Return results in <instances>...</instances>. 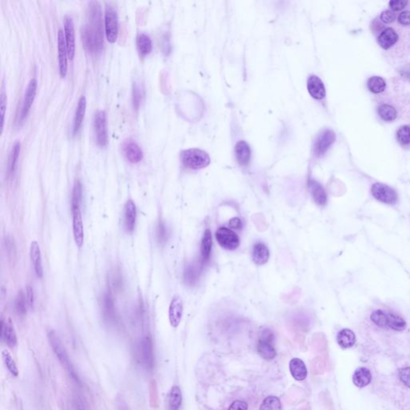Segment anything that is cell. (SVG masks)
I'll list each match as a JSON object with an SVG mask.
<instances>
[{"instance_id": "1", "label": "cell", "mask_w": 410, "mask_h": 410, "mask_svg": "<svg viewBox=\"0 0 410 410\" xmlns=\"http://www.w3.org/2000/svg\"><path fill=\"white\" fill-rule=\"evenodd\" d=\"M82 41L87 51L92 54L101 52L103 47V28L101 5L89 2L87 10L86 23L83 26Z\"/></svg>"}, {"instance_id": "2", "label": "cell", "mask_w": 410, "mask_h": 410, "mask_svg": "<svg viewBox=\"0 0 410 410\" xmlns=\"http://www.w3.org/2000/svg\"><path fill=\"white\" fill-rule=\"evenodd\" d=\"M47 337H48V341H49L51 349L56 355L58 361H60L62 366L67 370L71 378L74 380L75 382L80 384L78 373L76 372L74 365H72L68 351L62 342L61 339L57 334V332L51 329L47 332Z\"/></svg>"}, {"instance_id": "3", "label": "cell", "mask_w": 410, "mask_h": 410, "mask_svg": "<svg viewBox=\"0 0 410 410\" xmlns=\"http://www.w3.org/2000/svg\"><path fill=\"white\" fill-rule=\"evenodd\" d=\"M181 158L183 165L185 168H190L193 170L206 168L210 164L208 154L198 148H191L183 151Z\"/></svg>"}, {"instance_id": "4", "label": "cell", "mask_w": 410, "mask_h": 410, "mask_svg": "<svg viewBox=\"0 0 410 410\" xmlns=\"http://www.w3.org/2000/svg\"><path fill=\"white\" fill-rule=\"evenodd\" d=\"M274 335L269 329H265L261 332V336L257 343V352L263 359L271 361L277 356V350L273 345Z\"/></svg>"}, {"instance_id": "5", "label": "cell", "mask_w": 410, "mask_h": 410, "mask_svg": "<svg viewBox=\"0 0 410 410\" xmlns=\"http://www.w3.org/2000/svg\"><path fill=\"white\" fill-rule=\"evenodd\" d=\"M104 27L107 41L111 43H115L119 33L118 15L115 9L108 3H107L105 8Z\"/></svg>"}, {"instance_id": "6", "label": "cell", "mask_w": 410, "mask_h": 410, "mask_svg": "<svg viewBox=\"0 0 410 410\" xmlns=\"http://www.w3.org/2000/svg\"><path fill=\"white\" fill-rule=\"evenodd\" d=\"M94 131L97 144L101 148H104L108 143L107 117L103 111H98L94 116Z\"/></svg>"}, {"instance_id": "7", "label": "cell", "mask_w": 410, "mask_h": 410, "mask_svg": "<svg viewBox=\"0 0 410 410\" xmlns=\"http://www.w3.org/2000/svg\"><path fill=\"white\" fill-rule=\"evenodd\" d=\"M140 361L143 367L151 371L155 366V353L152 338L149 336H145L140 340L139 345Z\"/></svg>"}, {"instance_id": "8", "label": "cell", "mask_w": 410, "mask_h": 410, "mask_svg": "<svg viewBox=\"0 0 410 410\" xmlns=\"http://www.w3.org/2000/svg\"><path fill=\"white\" fill-rule=\"evenodd\" d=\"M215 238L219 245L227 250H235L240 246V238L229 228L222 227L217 230Z\"/></svg>"}, {"instance_id": "9", "label": "cell", "mask_w": 410, "mask_h": 410, "mask_svg": "<svg viewBox=\"0 0 410 410\" xmlns=\"http://www.w3.org/2000/svg\"><path fill=\"white\" fill-rule=\"evenodd\" d=\"M372 194L378 201L388 205H394L398 201L396 191L382 183H376L372 187Z\"/></svg>"}, {"instance_id": "10", "label": "cell", "mask_w": 410, "mask_h": 410, "mask_svg": "<svg viewBox=\"0 0 410 410\" xmlns=\"http://www.w3.org/2000/svg\"><path fill=\"white\" fill-rule=\"evenodd\" d=\"M64 36L66 45L68 49V58L73 60L76 52V37H75L74 22L72 17L66 15L64 17Z\"/></svg>"}, {"instance_id": "11", "label": "cell", "mask_w": 410, "mask_h": 410, "mask_svg": "<svg viewBox=\"0 0 410 410\" xmlns=\"http://www.w3.org/2000/svg\"><path fill=\"white\" fill-rule=\"evenodd\" d=\"M336 135L332 130L327 129L320 133L314 145V152L316 156H321L326 153L327 151L334 143Z\"/></svg>"}, {"instance_id": "12", "label": "cell", "mask_w": 410, "mask_h": 410, "mask_svg": "<svg viewBox=\"0 0 410 410\" xmlns=\"http://www.w3.org/2000/svg\"><path fill=\"white\" fill-rule=\"evenodd\" d=\"M122 150L126 159L132 164H137L143 160V151L134 140L130 139L124 140L122 144Z\"/></svg>"}, {"instance_id": "13", "label": "cell", "mask_w": 410, "mask_h": 410, "mask_svg": "<svg viewBox=\"0 0 410 410\" xmlns=\"http://www.w3.org/2000/svg\"><path fill=\"white\" fill-rule=\"evenodd\" d=\"M58 52H59V67L62 78H65L68 72V49L66 45L65 36L63 30L58 32Z\"/></svg>"}, {"instance_id": "14", "label": "cell", "mask_w": 410, "mask_h": 410, "mask_svg": "<svg viewBox=\"0 0 410 410\" xmlns=\"http://www.w3.org/2000/svg\"><path fill=\"white\" fill-rule=\"evenodd\" d=\"M37 80L36 79H32L29 82L26 92H25L24 98H23V106H22V111H21L20 119L23 120L25 118H27L29 111L31 110V105L35 101V96L37 93Z\"/></svg>"}, {"instance_id": "15", "label": "cell", "mask_w": 410, "mask_h": 410, "mask_svg": "<svg viewBox=\"0 0 410 410\" xmlns=\"http://www.w3.org/2000/svg\"><path fill=\"white\" fill-rule=\"evenodd\" d=\"M184 304L180 297H175L171 302L168 310V317L171 325L173 328H177L181 323L182 319Z\"/></svg>"}, {"instance_id": "16", "label": "cell", "mask_w": 410, "mask_h": 410, "mask_svg": "<svg viewBox=\"0 0 410 410\" xmlns=\"http://www.w3.org/2000/svg\"><path fill=\"white\" fill-rule=\"evenodd\" d=\"M72 226L75 242L79 248H81L84 244V230L80 209L72 211Z\"/></svg>"}, {"instance_id": "17", "label": "cell", "mask_w": 410, "mask_h": 410, "mask_svg": "<svg viewBox=\"0 0 410 410\" xmlns=\"http://www.w3.org/2000/svg\"><path fill=\"white\" fill-rule=\"evenodd\" d=\"M102 312L104 320L112 324L116 321V312L112 295L110 292L105 293L102 298Z\"/></svg>"}, {"instance_id": "18", "label": "cell", "mask_w": 410, "mask_h": 410, "mask_svg": "<svg viewBox=\"0 0 410 410\" xmlns=\"http://www.w3.org/2000/svg\"><path fill=\"white\" fill-rule=\"evenodd\" d=\"M307 89L310 96L316 100H322L326 95L324 84L322 80L316 76H310L308 78Z\"/></svg>"}, {"instance_id": "19", "label": "cell", "mask_w": 410, "mask_h": 410, "mask_svg": "<svg viewBox=\"0 0 410 410\" xmlns=\"http://www.w3.org/2000/svg\"><path fill=\"white\" fill-rule=\"evenodd\" d=\"M30 257L32 263L35 274L39 278H42L43 275V263H42L41 250L37 241H32L30 248Z\"/></svg>"}, {"instance_id": "20", "label": "cell", "mask_w": 410, "mask_h": 410, "mask_svg": "<svg viewBox=\"0 0 410 410\" xmlns=\"http://www.w3.org/2000/svg\"><path fill=\"white\" fill-rule=\"evenodd\" d=\"M1 337L3 342L7 346L14 348L18 343L16 332L14 330V326L10 320H2V330H1Z\"/></svg>"}, {"instance_id": "21", "label": "cell", "mask_w": 410, "mask_h": 410, "mask_svg": "<svg viewBox=\"0 0 410 410\" xmlns=\"http://www.w3.org/2000/svg\"><path fill=\"white\" fill-rule=\"evenodd\" d=\"M136 206L132 200L127 201L124 207V226L127 232H132L136 222Z\"/></svg>"}, {"instance_id": "22", "label": "cell", "mask_w": 410, "mask_h": 410, "mask_svg": "<svg viewBox=\"0 0 410 410\" xmlns=\"http://www.w3.org/2000/svg\"><path fill=\"white\" fill-rule=\"evenodd\" d=\"M289 370H290L293 378L296 381L302 382V381L306 380L307 378V368H306L305 362L301 359H292L290 362H289Z\"/></svg>"}, {"instance_id": "23", "label": "cell", "mask_w": 410, "mask_h": 410, "mask_svg": "<svg viewBox=\"0 0 410 410\" xmlns=\"http://www.w3.org/2000/svg\"><path fill=\"white\" fill-rule=\"evenodd\" d=\"M398 40V34L392 27H387L385 29L378 37V41L380 47L384 50H389L391 48Z\"/></svg>"}, {"instance_id": "24", "label": "cell", "mask_w": 410, "mask_h": 410, "mask_svg": "<svg viewBox=\"0 0 410 410\" xmlns=\"http://www.w3.org/2000/svg\"><path fill=\"white\" fill-rule=\"evenodd\" d=\"M308 189L312 194V198L317 205L323 206L327 202L326 193L322 185L313 180L308 181Z\"/></svg>"}, {"instance_id": "25", "label": "cell", "mask_w": 410, "mask_h": 410, "mask_svg": "<svg viewBox=\"0 0 410 410\" xmlns=\"http://www.w3.org/2000/svg\"><path fill=\"white\" fill-rule=\"evenodd\" d=\"M86 97L83 96V97H80L78 104H77V107H76V112H75L74 124H73V134H74V135L78 133L80 127L82 126L83 121H84V115H85V111H86Z\"/></svg>"}, {"instance_id": "26", "label": "cell", "mask_w": 410, "mask_h": 410, "mask_svg": "<svg viewBox=\"0 0 410 410\" xmlns=\"http://www.w3.org/2000/svg\"><path fill=\"white\" fill-rule=\"evenodd\" d=\"M269 250L265 244L258 243L255 244L252 252V260L257 265H264L269 261Z\"/></svg>"}, {"instance_id": "27", "label": "cell", "mask_w": 410, "mask_h": 410, "mask_svg": "<svg viewBox=\"0 0 410 410\" xmlns=\"http://www.w3.org/2000/svg\"><path fill=\"white\" fill-rule=\"evenodd\" d=\"M372 373L367 368L361 367L355 371L353 376V382L355 386L359 388L367 386L372 382Z\"/></svg>"}, {"instance_id": "28", "label": "cell", "mask_w": 410, "mask_h": 410, "mask_svg": "<svg viewBox=\"0 0 410 410\" xmlns=\"http://www.w3.org/2000/svg\"><path fill=\"white\" fill-rule=\"evenodd\" d=\"M236 159L241 165H248L251 159L250 147L245 141L238 142L235 147Z\"/></svg>"}, {"instance_id": "29", "label": "cell", "mask_w": 410, "mask_h": 410, "mask_svg": "<svg viewBox=\"0 0 410 410\" xmlns=\"http://www.w3.org/2000/svg\"><path fill=\"white\" fill-rule=\"evenodd\" d=\"M336 340L338 345L343 349H349L353 347L356 342V336L354 332L349 328H344L337 334Z\"/></svg>"}, {"instance_id": "30", "label": "cell", "mask_w": 410, "mask_h": 410, "mask_svg": "<svg viewBox=\"0 0 410 410\" xmlns=\"http://www.w3.org/2000/svg\"><path fill=\"white\" fill-rule=\"evenodd\" d=\"M136 46L140 56H147L152 50V42L151 38L144 33H140L136 38Z\"/></svg>"}, {"instance_id": "31", "label": "cell", "mask_w": 410, "mask_h": 410, "mask_svg": "<svg viewBox=\"0 0 410 410\" xmlns=\"http://www.w3.org/2000/svg\"><path fill=\"white\" fill-rule=\"evenodd\" d=\"M212 237L210 229L205 230L201 241V257L204 263L207 262L211 254Z\"/></svg>"}, {"instance_id": "32", "label": "cell", "mask_w": 410, "mask_h": 410, "mask_svg": "<svg viewBox=\"0 0 410 410\" xmlns=\"http://www.w3.org/2000/svg\"><path fill=\"white\" fill-rule=\"evenodd\" d=\"M182 393L180 387L173 386L168 396V410H179L182 405Z\"/></svg>"}, {"instance_id": "33", "label": "cell", "mask_w": 410, "mask_h": 410, "mask_svg": "<svg viewBox=\"0 0 410 410\" xmlns=\"http://www.w3.org/2000/svg\"><path fill=\"white\" fill-rule=\"evenodd\" d=\"M387 328L395 331H403L406 328V320L397 314L387 312Z\"/></svg>"}, {"instance_id": "34", "label": "cell", "mask_w": 410, "mask_h": 410, "mask_svg": "<svg viewBox=\"0 0 410 410\" xmlns=\"http://www.w3.org/2000/svg\"><path fill=\"white\" fill-rule=\"evenodd\" d=\"M367 87L369 90L374 94H379L386 90V83L380 76H373L368 80Z\"/></svg>"}, {"instance_id": "35", "label": "cell", "mask_w": 410, "mask_h": 410, "mask_svg": "<svg viewBox=\"0 0 410 410\" xmlns=\"http://www.w3.org/2000/svg\"><path fill=\"white\" fill-rule=\"evenodd\" d=\"M378 114L386 122L394 121L398 116L396 109L390 104H382L378 107Z\"/></svg>"}, {"instance_id": "36", "label": "cell", "mask_w": 410, "mask_h": 410, "mask_svg": "<svg viewBox=\"0 0 410 410\" xmlns=\"http://www.w3.org/2000/svg\"><path fill=\"white\" fill-rule=\"evenodd\" d=\"M28 308L27 297L23 291H19L14 301V309L20 316H24L25 314L27 313Z\"/></svg>"}, {"instance_id": "37", "label": "cell", "mask_w": 410, "mask_h": 410, "mask_svg": "<svg viewBox=\"0 0 410 410\" xmlns=\"http://www.w3.org/2000/svg\"><path fill=\"white\" fill-rule=\"evenodd\" d=\"M2 358L6 369L13 377H18L19 375V369L17 367L16 363L14 361L12 356L7 350H3L2 353Z\"/></svg>"}, {"instance_id": "38", "label": "cell", "mask_w": 410, "mask_h": 410, "mask_svg": "<svg viewBox=\"0 0 410 410\" xmlns=\"http://www.w3.org/2000/svg\"><path fill=\"white\" fill-rule=\"evenodd\" d=\"M20 143L16 142L10 151L8 159V173L10 175L14 174L16 168L17 162L20 153Z\"/></svg>"}, {"instance_id": "39", "label": "cell", "mask_w": 410, "mask_h": 410, "mask_svg": "<svg viewBox=\"0 0 410 410\" xmlns=\"http://www.w3.org/2000/svg\"><path fill=\"white\" fill-rule=\"evenodd\" d=\"M82 185L80 181H76L73 186L72 195V211L80 209V203L82 200Z\"/></svg>"}, {"instance_id": "40", "label": "cell", "mask_w": 410, "mask_h": 410, "mask_svg": "<svg viewBox=\"0 0 410 410\" xmlns=\"http://www.w3.org/2000/svg\"><path fill=\"white\" fill-rule=\"evenodd\" d=\"M282 405L277 397L269 396L261 403L260 410H281Z\"/></svg>"}, {"instance_id": "41", "label": "cell", "mask_w": 410, "mask_h": 410, "mask_svg": "<svg viewBox=\"0 0 410 410\" xmlns=\"http://www.w3.org/2000/svg\"><path fill=\"white\" fill-rule=\"evenodd\" d=\"M372 321L381 327V328H387V312H384L383 310H376L370 316Z\"/></svg>"}, {"instance_id": "42", "label": "cell", "mask_w": 410, "mask_h": 410, "mask_svg": "<svg viewBox=\"0 0 410 410\" xmlns=\"http://www.w3.org/2000/svg\"><path fill=\"white\" fill-rule=\"evenodd\" d=\"M397 138L402 145L410 144V126H402L397 132Z\"/></svg>"}, {"instance_id": "43", "label": "cell", "mask_w": 410, "mask_h": 410, "mask_svg": "<svg viewBox=\"0 0 410 410\" xmlns=\"http://www.w3.org/2000/svg\"><path fill=\"white\" fill-rule=\"evenodd\" d=\"M168 238V232L164 222L160 221L156 227V239L160 244L166 243Z\"/></svg>"}, {"instance_id": "44", "label": "cell", "mask_w": 410, "mask_h": 410, "mask_svg": "<svg viewBox=\"0 0 410 410\" xmlns=\"http://www.w3.org/2000/svg\"><path fill=\"white\" fill-rule=\"evenodd\" d=\"M110 285H111V289L114 291H119L123 286V278H122L121 274L116 270L113 272L110 277Z\"/></svg>"}, {"instance_id": "45", "label": "cell", "mask_w": 410, "mask_h": 410, "mask_svg": "<svg viewBox=\"0 0 410 410\" xmlns=\"http://www.w3.org/2000/svg\"><path fill=\"white\" fill-rule=\"evenodd\" d=\"M6 249L7 256L10 261H14L16 258V247L14 244V239L11 236H7L6 240Z\"/></svg>"}, {"instance_id": "46", "label": "cell", "mask_w": 410, "mask_h": 410, "mask_svg": "<svg viewBox=\"0 0 410 410\" xmlns=\"http://www.w3.org/2000/svg\"><path fill=\"white\" fill-rule=\"evenodd\" d=\"M0 108H1V131L4 127L5 114L6 110V95L4 89H2L0 95Z\"/></svg>"}, {"instance_id": "47", "label": "cell", "mask_w": 410, "mask_h": 410, "mask_svg": "<svg viewBox=\"0 0 410 410\" xmlns=\"http://www.w3.org/2000/svg\"><path fill=\"white\" fill-rule=\"evenodd\" d=\"M197 269H195V267L193 265H189V267H187L185 272V280L187 283L191 285V284L195 282L197 278Z\"/></svg>"}, {"instance_id": "48", "label": "cell", "mask_w": 410, "mask_h": 410, "mask_svg": "<svg viewBox=\"0 0 410 410\" xmlns=\"http://www.w3.org/2000/svg\"><path fill=\"white\" fill-rule=\"evenodd\" d=\"M143 97L141 89L137 84H134L133 85V105L136 110L140 107V102Z\"/></svg>"}, {"instance_id": "49", "label": "cell", "mask_w": 410, "mask_h": 410, "mask_svg": "<svg viewBox=\"0 0 410 410\" xmlns=\"http://www.w3.org/2000/svg\"><path fill=\"white\" fill-rule=\"evenodd\" d=\"M399 378L405 386L410 388V367L401 369L399 370Z\"/></svg>"}, {"instance_id": "50", "label": "cell", "mask_w": 410, "mask_h": 410, "mask_svg": "<svg viewBox=\"0 0 410 410\" xmlns=\"http://www.w3.org/2000/svg\"><path fill=\"white\" fill-rule=\"evenodd\" d=\"M397 15L394 11L392 10H384L383 12L381 14L380 19L385 23H391L395 21Z\"/></svg>"}, {"instance_id": "51", "label": "cell", "mask_w": 410, "mask_h": 410, "mask_svg": "<svg viewBox=\"0 0 410 410\" xmlns=\"http://www.w3.org/2000/svg\"><path fill=\"white\" fill-rule=\"evenodd\" d=\"M408 3L406 0H392L390 2V6L393 11H399L406 7Z\"/></svg>"}, {"instance_id": "52", "label": "cell", "mask_w": 410, "mask_h": 410, "mask_svg": "<svg viewBox=\"0 0 410 410\" xmlns=\"http://www.w3.org/2000/svg\"><path fill=\"white\" fill-rule=\"evenodd\" d=\"M26 297H27L29 308L33 309L35 307V294H34V290L31 286H27V289H26Z\"/></svg>"}, {"instance_id": "53", "label": "cell", "mask_w": 410, "mask_h": 410, "mask_svg": "<svg viewBox=\"0 0 410 410\" xmlns=\"http://www.w3.org/2000/svg\"><path fill=\"white\" fill-rule=\"evenodd\" d=\"M398 22L402 26H410V10L402 11L398 16Z\"/></svg>"}, {"instance_id": "54", "label": "cell", "mask_w": 410, "mask_h": 410, "mask_svg": "<svg viewBox=\"0 0 410 410\" xmlns=\"http://www.w3.org/2000/svg\"><path fill=\"white\" fill-rule=\"evenodd\" d=\"M248 408L246 402L237 400L232 402L228 410H248Z\"/></svg>"}, {"instance_id": "55", "label": "cell", "mask_w": 410, "mask_h": 410, "mask_svg": "<svg viewBox=\"0 0 410 410\" xmlns=\"http://www.w3.org/2000/svg\"><path fill=\"white\" fill-rule=\"evenodd\" d=\"M115 403H116L117 410H131L127 402H126L125 399L121 395L116 397Z\"/></svg>"}, {"instance_id": "56", "label": "cell", "mask_w": 410, "mask_h": 410, "mask_svg": "<svg viewBox=\"0 0 410 410\" xmlns=\"http://www.w3.org/2000/svg\"><path fill=\"white\" fill-rule=\"evenodd\" d=\"M229 226L231 228H235V229H239V228H241L242 223H241V220L239 218H232V219H230Z\"/></svg>"}]
</instances>
